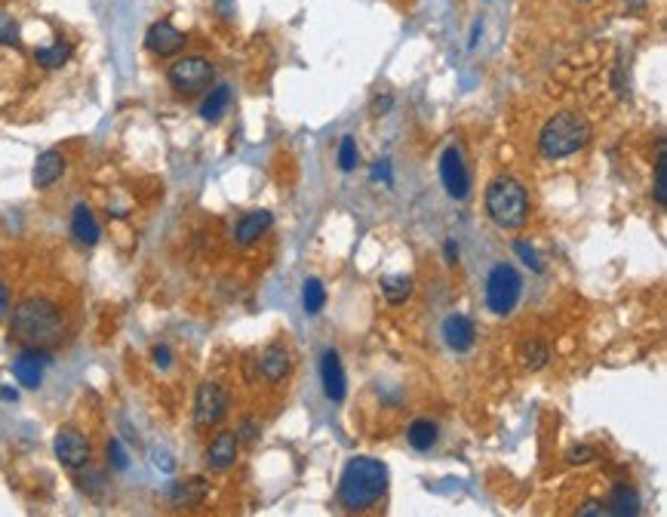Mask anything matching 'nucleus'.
Segmentation results:
<instances>
[{"label":"nucleus","mask_w":667,"mask_h":517,"mask_svg":"<svg viewBox=\"0 0 667 517\" xmlns=\"http://www.w3.org/2000/svg\"><path fill=\"white\" fill-rule=\"evenodd\" d=\"M372 179H385V182H391V173H387V160H375Z\"/></svg>","instance_id":"e433bc0d"},{"label":"nucleus","mask_w":667,"mask_h":517,"mask_svg":"<svg viewBox=\"0 0 667 517\" xmlns=\"http://www.w3.org/2000/svg\"><path fill=\"white\" fill-rule=\"evenodd\" d=\"M50 367V354L47 348H25L16 360H12V376L22 388H41L43 382V370Z\"/></svg>","instance_id":"9d476101"},{"label":"nucleus","mask_w":667,"mask_h":517,"mask_svg":"<svg viewBox=\"0 0 667 517\" xmlns=\"http://www.w3.org/2000/svg\"><path fill=\"white\" fill-rule=\"evenodd\" d=\"M0 400H4V404H16V400H19V391L10 382H6L4 373H0Z\"/></svg>","instance_id":"2f4dec72"},{"label":"nucleus","mask_w":667,"mask_h":517,"mask_svg":"<svg viewBox=\"0 0 667 517\" xmlns=\"http://www.w3.org/2000/svg\"><path fill=\"white\" fill-rule=\"evenodd\" d=\"M443 339L452 351H458V354L471 351V348H474V339H477L474 320L464 318V314H449V318L443 320Z\"/></svg>","instance_id":"4468645a"},{"label":"nucleus","mask_w":667,"mask_h":517,"mask_svg":"<svg viewBox=\"0 0 667 517\" xmlns=\"http://www.w3.org/2000/svg\"><path fill=\"white\" fill-rule=\"evenodd\" d=\"M585 456H594V450H587V447H579V450H572V452H569V459H572V462H587Z\"/></svg>","instance_id":"58836bf2"},{"label":"nucleus","mask_w":667,"mask_h":517,"mask_svg":"<svg viewBox=\"0 0 667 517\" xmlns=\"http://www.w3.org/2000/svg\"><path fill=\"white\" fill-rule=\"evenodd\" d=\"M625 6H627V10L637 12V10H643V6H646V0H625Z\"/></svg>","instance_id":"a19ab883"},{"label":"nucleus","mask_w":667,"mask_h":517,"mask_svg":"<svg viewBox=\"0 0 667 517\" xmlns=\"http://www.w3.org/2000/svg\"><path fill=\"white\" fill-rule=\"evenodd\" d=\"M145 47L154 56H176L185 47V35L172 22H154L145 35Z\"/></svg>","instance_id":"f8f14e48"},{"label":"nucleus","mask_w":667,"mask_h":517,"mask_svg":"<svg viewBox=\"0 0 667 517\" xmlns=\"http://www.w3.org/2000/svg\"><path fill=\"white\" fill-rule=\"evenodd\" d=\"M486 212L498 228H523L529 219V194L517 179L498 176L486 189Z\"/></svg>","instance_id":"20e7f679"},{"label":"nucleus","mask_w":667,"mask_h":517,"mask_svg":"<svg viewBox=\"0 0 667 517\" xmlns=\"http://www.w3.org/2000/svg\"><path fill=\"white\" fill-rule=\"evenodd\" d=\"M65 173V158L62 151H43L41 158H37L34 164V173H31V182H34V189H53L56 182L62 179Z\"/></svg>","instance_id":"2eb2a0df"},{"label":"nucleus","mask_w":667,"mask_h":517,"mask_svg":"<svg viewBox=\"0 0 667 517\" xmlns=\"http://www.w3.org/2000/svg\"><path fill=\"white\" fill-rule=\"evenodd\" d=\"M289 351L280 345V342H274V345H268L262 351V358H258V370H262V376L268 379V382H280L283 376L289 373Z\"/></svg>","instance_id":"dca6fc26"},{"label":"nucleus","mask_w":667,"mask_h":517,"mask_svg":"<svg viewBox=\"0 0 667 517\" xmlns=\"http://www.w3.org/2000/svg\"><path fill=\"white\" fill-rule=\"evenodd\" d=\"M237 437H241V441H246V444H252L258 437V425L256 422H243L241 431H237Z\"/></svg>","instance_id":"72a5a7b5"},{"label":"nucleus","mask_w":667,"mask_h":517,"mask_svg":"<svg viewBox=\"0 0 667 517\" xmlns=\"http://www.w3.org/2000/svg\"><path fill=\"white\" fill-rule=\"evenodd\" d=\"M65 320L53 299L47 296H28L12 308L10 336L22 348H50L62 339Z\"/></svg>","instance_id":"f257e3e1"},{"label":"nucleus","mask_w":667,"mask_h":517,"mask_svg":"<svg viewBox=\"0 0 667 517\" xmlns=\"http://www.w3.org/2000/svg\"><path fill=\"white\" fill-rule=\"evenodd\" d=\"M108 459H111V465H114L118 471L126 468V452H123L120 441H111V444H108Z\"/></svg>","instance_id":"7c9ffc66"},{"label":"nucleus","mask_w":667,"mask_h":517,"mask_svg":"<svg viewBox=\"0 0 667 517\" xmlns=\"http://www.w3.org/2000/svg\"><path fill=\"white\" fill-rule=\"evenodd\" d=\"M154 364H157V367H164V370H166V367L172 364L170 348H166V345H157V348H154Z\"/></svg>","instance_id":"473e14b6"},{"label":"nucleus","mask_w":667,"mask_h":517,"mask_svg":"<svg viewBox=\"0 0 667 517\" xmlns=\"http://www.w3.org/2000/svg\"><path fill=\"white\" fill-rule=\"evenodd\" d=\"M274 225V216H271L268 210H252L246 212V216L237 222V243H243V247H249V243H256L258 237L264 235V231Z\"/></svg>","instance_id":"f3484780"},{"label":"nucleus","mask_w":667,"mask_h":517,"mask_svg":"<svg viewBox=\"0 0 667 517\" xmlns=\"http://www.w3.org/2000/svg\"><path fill=\"white\" fill-rule=\"evenodd\" d=\"M387 493V468L372 456L348 459L339 477V502L348 512H369Z\"/></svg>","instance_id":"f03ea898"},{"label":"nucleus","mask_w":667,"mask_h":517,"mask_svg":"<svg viewBox=\"0 0 667 517\" xmlns=\"http://www.w3.org/2000/svg\"><path fill=\"white\" fill-rule=\"evenodd\" d=\"M579 514H581V517H587V514H606V512H603V505H600V502H587V505L581 508Z\"/></svg>","instance_id":"ea45409f"},{"label":"nucleus","mask_w":667,"mask_h":517,"mask_svg":"<svg viewBox=\"0 0 667 517\" xmlns=\"http://www.w3.org/2000/svg\"><path fill=\"white\" fill-rule=\"evenodd\" d=\"M437 437H440V428H437V422H431V419H416V422L410 425V431H406L410 447L418 452H427V450L437 447Z\"/></svg>","instance_id":"aec40b11"},{"label":"nucleus","mask_w":667,"mask_h":517,"mask_svg":"<svg viewBox=\"0 0 667 517\" xmlns=\"http://www.w3.org/2000/svg\"><path fill=\"white\" fill-rule=\"evenodd\" d=\"M237 450H241L237 431H218L210 441V447H206V462H210L212 471H228L237 459Z\"/></svg>","instance_id":"ddd939ff"},{"label":"nucleus","mask_w":667,"mask_h":517,"mask_svg":"<svg viewBox=\"0 0 667 517\" xmlns=\"http://www.w3.org/2000/svg\"><path fill=\"white\" fill-rule=\"evenodd\" d=\"M520 360H523V367H529V370H541L545 367V360H548V348L541 345V342H523L520 345Z\"/></svg>","instance_id":"a878e982"},{"label":"nucleus","mask_w":667,"mask_h":517,"mask_svg":"<svg viewBox=\"0 0 667 517\" xmlns=\"http://www.w3.org/2000/svg\"><path fill=\"white\" fill-rule=\"evenodd\" d=\"M440 182L452 200H464L471 194V170L464 164V154L456 145H449L440 154Z\"/></svg>","instance_id":"6e6552de"},{"label":"nucleus","mask_w":667,"mask_h":517,"mask_svg":"<svg viewBox=\"0 0 667 517\" xmlns=\"http://www.w3.org/2000/svg\"><path fill=\"white\" fill-rule=\"evenodd\" d=\"M514 250H517V256H520L523 262L529 265V268H533V271H541V258H539V253H535V250L529 247L526 241H517V243H514Z\"/></svg>","instance_id":"c756f323"},{"label":"nucleus","mask_w":667,"mask_h":517,"mask_svg":"<svg viewBox=\"0 0 667 517\" xmlns=\"http://www.w3.org/2000/svg\"><path fill=\"white\" fill-rule=\"evenodd\" d=\"M212 74H216V68H212L210 59H203V56H185V59L172 62L170 65V83L172 89H179V93H200V89H206L212 83Z\"/></svg>","instance_id":"423d86ee"},{"label":"nucleus","mask_w":667,"mask_h":517,"mask_svg":"<svg viewBox=\"0 0 667 517\" xmlns=\"http://www.w3.org/2000/svg\"><path fill=\"white\" fill-rule=\"evenodd\" d=\"M0 43H6V47H19V22L4 10H0Z\"/></svg>","instance_id":"c85d7f7f"},{"label":"nucleus","mask_w":667,"mask_h":517,"mask_svg":"<svg viewBox=\"0 0 667 517\" xmlns=\"http://www.w3.org/2000/svg\"><path fill=\"white\" fill-rule=\"evenodd\" d=\"M320 382H323V394H326L333 404H341L348 394V376H345V367H341V358L339 351H323V360H320Z\"/></svg>","instance_id":"9b49d317"},{"label":"nucleus","mask_w":667,"mask_h":517,"mask_svg":"<svg viewBox=\"0 0 667 517\" xmlns=\"http://www.w3.org/2000/svg\"><path fill=\"white\" fill-rule=\"evenodd\" d=\"M10 314V289H6V283L0 281V323Z\"/></svg>","instance_id":"f704fd0d"},{"label":"nucleus","mask_w":667,"mask_h":517,"mask_svg":"<svg viewBox=\"0 0 667 517\" xmlns=\"http://www.w3.org/2000/svg\"><path fill=\"white\" fill-rule=\"evenodd\" d=\"M154 465H157V468H164V471L176 468V465L170 462V452H166V450H154Z\"/></svg>","instance_id":"c9c22d12"},{"label":"nucleus","mask_w":667,"mask_h":517,"mask_svg":"<svg viewBox=\"0 0 667 517\" xmlns=\"http://www.w3.org/2000/svg\"><path fill=\"white\" fill-rule=\"evenodd\" d=\"M34 59H37V65H43V68H62V65L71 59V43L56 41L53 47H41L34 53Z\"/></svg>","instance_id":"393cba45"},{"label":"nucleus","mask_w":667,"mask_h":517,"mask_svg":"<svg viewBox=\"0 0 667 517\" xmlns=\"http://www.w3.org/2000/svg\"><path fill=\"white\" fill-rule=\"evenodd\" d=\"M53 450H56V459L65 465V468H87L89 465V456H93V447H89L87 435H83L80 428H74V425H65L59 428V435H56L53 441Z\"/></svg>","instance_id":"1a4fd4ad"},{"label":"nucleus","mask_w":667,"mask_h":517,"mask_svg":"<svg viewBox=\"0 0 667 517\" xmlns=\"http://www.w3.org/2000/svg\"><path fill=\"white\" fill-rule=\"evenodd\" d=\"M591 142V127L585 118H579L575 112H560L541 127L539 133V151L548 160H563L569 154L581 151Z\"/></svg>","instance_id":"7ed1b4c3"},{"label":"nucleus","mask_w":667,"mask_h":517,"mask_svg":"<svg viewBox=\"0 0 667 517\" xmlns=\"http://www.w3.org/2000/svg\"><path fill=\"white\" fill-rule=\"evenodd\" d=\"M381 293L391 305H403L412 293V277L410 274H391L381 281Z\"/></svg>","instance_id":"5701e85b"},{"label":"nucleus","mask_w":667,"mask_h":517,"mask_svg":"<svg viewBox=\"0 0 667 517\" xmlns=\"http://www.w3.org/2000/svg\"><path fill=\"white\" fill-rule=\"evenodd\" d=\"M228 105H231V89L228 87L210 89V96H206L203 105H200V118L210 120V124H216V120L228 112Z\"/></svg>","instance_id":"4be33fe9"},{"label":"nucleus","mask_w":667,"mask_h":517,"mask_svg":"<svg viewBox=\"0 0 667 517\" xmlns=\"http://www.w3.org/2000/svg\"><path fill=\"white\" fill-rule=\"evenodd\" d=\"M581 4H585V0H581Z\"/></svg>","instance_id":"79ce46f5"},{"label":"nucleus","mask_w":667,"mask_h":517,"mask_svg":"<svg viewBox=\"0 0 667 517\" xmlns=\"http://www.w3.org/2000/svg\"><path fill=\"white\" fill-rule=\"evenodd\" d=\"M302 305L308 314H320L323 305H326V287H323L320 277H308L302 289Z\"/></svg>","instance_id":"b1692460"},{"label":"nucleus","mask_w":667,"mask_h":517,"mask_svg":"<svg viewBox=\"0 0 667 517\" xmlns=\"http://www.w3.org/2000/svg\"><path fill=\"white\" fill-rule=\"evenodd\" d=\"M523 296V277L514 265H495L486 277V305L495 318H508Z\"/></svg>","instance_id":"39448f33"},{"label":"nucleus","mask_w":667,"mask_h":517,"mask_svg":"<svg viewBox=\"0 0 667 517\" xmlns=\"http://www.w3.org/2000/svg\"><path fill=\"white\" fill-rule=\"evenodd\" d=\"M203 496H206V481H203V477H191V481L176 483V487L170 490L172 505H179V508L200 505V502H203Z\"/></svg>","instance_id":"412c9836"},{"label":"nucleus","mask_w":667,"mask_h":517,"mask_svg":"<svg viewBox=\"0 0 667 517\" xmlns=\"http://www.w3.org/2000/svg\"><path fill=\"white\" fill-rule=\"evenodd\" d=\"M606 508H609V514H618V517L640 514V496H637V490L627 487V483H615V487L609 490V496H606Z\"/></svg>","instance_id":"6ab92c4d"},{"label":"nucleus","mask_w":667,"mask_h":517,"mask_svg":"<svg viewBox=\"0 0 667 517\" xmlns=\"http://www.w3.org/2000/svg\"><path fill=\"white\" fill-rule=\"evenodd\" d=\"M357 158H360V154H357V142H354L351 135H345V139H341V145H339V166L345 173H351L354 166H357Z\"/></svg>","instance_id":"cd10ccee"},{"label":"nucleus","mask_w":667,"mask_h":517,"mask_svg":"<svg viewBox=\"0 0 667 517\" xmlns=\"http://www.w3.org/2000/svg\"><path fill=\"white\" fill-rule=\"evenodd\" d=\"M652 194H656V200L667 210V158H664V142L658 145V160H656V189H652Z\"/></svg>","instance_id":"bb28decb"},{"label":"nucleus","mask_w":667,"mask_h":517,"mask_svg":"<svg viewBox=\"0 0 667 517\" xmlns=\"http://www.w3.org/2000/svg\"><path fill=\"white\" fill-rule=\"evenodd\" d=\"M456 258H458V243L456 241H446V262L456 265Z\"/></svg>","instance_id":"4c0bfd02"},{"label":"nucleus","mask_w":667,"mask_h":517,"mask_svg":"<svg viewBox=\"0 0 667 517\" xmlns=\"http://www.w3.org/2000/svg\"><path fill=\"white\" fill-rule=\"evenodd\" d=\"M225 416H228L225 388L216 382H203L197 388V397H194V425L197 428H216Z\"/></svg>","instance_id":"0eeeda50"},{"label":"nucleus","mask_w":667,"mask_h":517,"mask_svg":"<svg viewBox=\"0 0 667 517\" xmlns=\"http://www.w3.org/2000/svg\"><path fill=\"white\" fill-rule=\"evenodd\" d=\"M71 235H74L80 243H87V247L99 243L102 228H99V222H96L93 210H89L87 204H77L74 206V216H71Z\"/></svg>","instance_id":"a211bd4d"}]
</instances>
